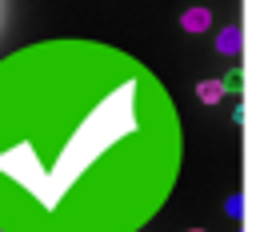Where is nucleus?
<instances>
[{"label":"nucleus","mask_w":256,"mask_h":232,"mask_svg":"<svg viewBox=\"0 0 256 232\" xmlns=\"http://www.w3.org/2000/svg\"><path fill=\"white\" fill-rule=\"evenodd\" d=\"M244 76H240V68H232V76H228V84H224V92H240L244 84H240Z\"/></svg>","instance_id":"20e7f679"},{"label":"nucleus","mask_w":256,"mask_h":232,"mask_svg":"<svg viewBox=\"0 0 256 232\" xmlns=\"http://www.w3.org/2000/svg\"><path fill=\"white\" fill-rule=\"evenodd\" d=\"M220 96H224V84H220V80H204V84H200V100H204V104H216Z\"/></svg>","instance_id":"7ed1b4c3"},{"label":"nucleus","mask_w":256,"mask_h":232,"mask_svg":"<svg viewBox=\"0 0 256 232\" xmlns=\"http://www.w3.org/2000/svg\"><path fill=\"white\" fill-rule=\"evenodd\" d=\"M180 24H184L188 32H204V28H208V12H204V8H188Z\"/></svg>","instance_id":"f03ea898"},{"label":"nucleus","mask_w":256,"mask_h":232,"mask_svg":"<svg viewBox=\"0 0 256 232\" xmlns=\"http://www.w3.org/2000/svg\"><path fill=\"white\" fill-rule=\"evenodd\" d=\"M180 160V112L132 52L36 40L0 56V232H140Z\"/></svg>","instance_id":"f257e3e1"},{"label":"nucleus","mask_w":256,"mask_h":232,"mask_svg":"<svg viewBox=\"0 0 256 232\" xmlns=\"http://www.w3.org/2000/svg\"><path fill=\"white\" fill-rule=\"evenodd\" d=\"M196 232H200V228H196Z\"/></svg>","instance_id":"39448f33"}]
</instances>
